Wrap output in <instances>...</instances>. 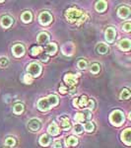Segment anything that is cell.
Here are the masks:
<instances>
[{"label": "cell", "mask_w": 131, "mask_h": 148, "mask_svg": "<svg viewBox=\"0 0 131 148\" xmlns=\"http://www.w3.org/2000/svg\"><path fill=\"white\" fill-rule=\"evenodd\" d=\"M59 100L56 95H49L46 98H42L38 102V108L42 112H46L50 110L52 107H55L58 105Z\"/></svg>", "instance_id": "cell-1"}, {"label": "cell", "mask_w": 131, "mask_h": 148, "mask_svg": "<svg viewBox=\"0 0 131 148\" xmlns=\"http://www.w3.org/2000/svg\"><path fill=\"white\" fill-rule=\"evenodd\" d=\"M65 17L69 22H77L78 20H81V22H84L86 15L82 11L77 8H69L65 12Z\"/></svg>", "instance_id": "cell-2"}, {"label": "cell", "mask_w": 131, "mask_h": 148, "mask_svg": "<svg viewBox=\"0 0 131 148\" xmlns=\"http://www.w3.org/2000/svg\"><path fill=\"white\" fill-rule=\"evenodd\" d=\"M124 114L120 111V110H115L109 116V121L111 123V125L115 126H120L124 123Z\"/></svg>", "instance_id": "cell-3"}, {"label": "cell", "mask_w": 131, "mask_h": 148, "mask_svg": "<svg viewBox=\"0 0 131 148\" xmlns=\"http://www.w3.org/2000/svg\"><path fill=\"white\" fill-rule=\"evenodd\" d=\"M27 71L32 77H38L42 73V66L38 62H32L28 65Z\"/></svg>", "instance_id": "cell-4"}, {"label": "cell", "mask_w": 131, "mask_h": 148, "mask_svg": "<svg viewBox=\"0 0 131 148\" xmlns=\"http://www.w3.org/2000/svg\"><path fill=\"white\" fill-rule=\"evenodd\" d=\"M81 74L80 73H77V74H72V73H67L65 74V76H64V82L66 83L68 86H70V87H73V86H75L77 84V78L80 77Z\"/></svg>", "instance_id": "cell-5"}, {"label": "cell", "mask_w": 131, "mask_h": 148, "mask_svg": "<svg viewBox=\"0 0 131 148\" xmlns=\"http://www.w3.org/2000/svg\"><path fill=\"white\" fill-rule=\"evenodd\" d=\"M39 21L42 26H47L51 23L52 16L48 13V12H42L39 16Z\"/></svg>", "instance_id": "cell-6"}, {"label": "cell", "mask_w": 131, "mask_h": 148, "mask_svg": "<svg viewBox=\"0 0 131 148\" xmlns=\"http://www.w3.org/2000/svg\"><path fill=\"white\" fill-rule=\"evenodd\" d=\"M74 49H75L74 44L71 42H68L66 44H64V46L62 47V53L66 56H71L74 53Z\"/></svg>", "instance_id": "cell-7"}, {"label": "cell", "mask_w": 131, "mask_h": 148, "mask_svg": "<svg viewBox=\"0 0 131 148\" xmlns=\"http://www.w3.org/2000/svg\"><path fill=\"white\" fill-rule=\"evenodd\" d=\"M88 98L86 96H82L81 98H76L73 101V105L76 108H85L87 107V104H88Z\"/></svg>", "instance_id": "cell-8"}, {"label": "cell", "mask_w": 131, "mask_h": 148, "mask_svg": "<svg viewBox=\"0 0 131 148\" xmlns=\"http://www.w3.org/2000/svg\"><path fill=\"white\" fill-rule=\"evenodd\" d=\"M12 52H13V54L16 57H21V56H23L24 53H25V47H24L23 45L17 44L12 47Z\"/></svg>", "instance_id": "cell-9"}, {"label": "cell", "mask_w": 131, "mask_h": 148, "mask_svg": "<svg viewBox=\"0 0 131 148\" xmlns=\"http://www.w3.org/2000/svg\"><path fill=\"white\" fill-rule=\"evenodd\" d=\"M104 35H106V40L108 42H113L116 37V31L113 28L109 27L106 30V34Z\"/></svg>", "instance_id": "cell-10"}, {"label": "cell", "mask_w": 131, "mask_h": 148, "mask_svg": "<svg viewBox=\"0 0 131 148\" xmlns=\"http://www.w3.org/2000/svg\"><path fill=\"white\" fill-rule=\"evenodd\" d=\"M121 139L125 143L126 145L131 144V130L130 128H126L125 130H123V132L121 133Z\"/></svg>", "instance_id": "cell-11"}, {"label": "cell", "mask_w": 131, "mask_h": 148, "mask_svg": "<svg viewBox=\"0 0 131 148\" xmlns=\"http://www.w3.org/2000/svg\"><path fill=\"white\" fill-rule=\"evenodd\" d=\"M117 15L118 17L121 19H125L130 15V9L126 6H121L117 10Z\"/></svg>", "instance_id": "cell-12"}, {"label": "cell", "mask_w": 131, "mask_h": 148, "mask_svg": "<svg viewBox=\"0 0 131 148\" xmlns=\"http://www.w3.org/2000/svg\"><path fill=\"white\" fill-rule=\"evenodd\" d=\"M59 121H60V126L63 128L64 130H68L69 128L71 127V125H70V121L67 116H59L58 118Z\"/></svg>", "instance_id": "cell-13"}, {"label": "cell", "mask_w": 131, "mask_h": 148, "mask_svg": "<svg viewBox=\"0 0 131 148\" xmlns=\"http://www.w3.org/2000/svg\"><path fill=\"white\" fill-rule=\"evenodd\" d=\"M28 126L32 131H38L40 128V121L37 119H33V120L29 121Z\"/></svg>", "instance_id": "cell-14"}, {"label": "cell", "mask_w": 131, "mask_h": 148, "mask_svg": "<svg viewBox=\"0 0 131 148\" xmlns=\"http://www.w3.org/2000/svg\"><path fill=\"white\" fill-rule=\"evenodd\" d=\"M118 46H119L120 49L125 51H128L130 49V47H131V42H130V40H128V39H123L119 42Z\"/></svg>", "instance_id": "cell-15"}, {"label": "cell", "mask_w": 131, "mask_h": 148, "mask_svg": "<svg viewBox=\"0 0 131 148\" xmlns=\"http://www.w3.org/2000/svg\"><path fill=\"white\" fill-rule=\"evenodd\" d=\"M47 132H48L50 135H52V136H55V135L58 134L59 128H58V126H57L56 123H52L51 125H49L48 127H47Z\"/></svg>", "instance_id": "cell-16"}, {"label": "cell", "mask_w": 131, "mask_h": 148, "mask_svg": "<svg viewBox=\"0 0 131 148\" xmlns=\"http://www.w3.org/2000/svg\"><path fill=\"white\" fill-rule=\"evenodd\" d=\"M13 24V19L10 16H3L1 19V26L3 28H9Z\"/></svg>", "instance_id": "cell-17"}, {"label": "cell", "mask_w": 131, "mask_h": 148, "mask_svg": "<svg viewBox=\"0 0 131 148\" xmlns=\"http://www.w3.org/2000/svg\"><path fill=\"white\" fill-rule=\"evenodd\" d=\"M46 51L48 56H53V54H55L57 51V46L54 44V42H50V44H48L46 46Z\"/></svg>", "instance_id": "cell-18"}, {"label": "cell", "mask_w": 131, "mask_h": 148, "mask_svg": "<svg viewBox=\"0 0 131 148\" xmlns=\"http://www.w3.org/2000/svg\"><path fill=\"white\" fill-rule=\"evenodd\" d=\"M48 40H49V35L46 32L40 33V34L38 36V42H39L40 44H46V42H48Z\"/></svg>", "instance_id": "cell-19"}, {"label": "cell", "mask_w": 131, "mask_h": 148, "mask_svg": "<svg viewBox=\"0 0 131 148\" xmlns=\"http://www.w3.org/2000/svg\"><path fill=\"white\" fill-rule=\"evenodd\" d=\"M106 7H108V5H106V1H98L96 6H95V9L98 12H104L106 9Z\"/></svg>", "instance_id": "cell-20"}, {"label": "cell", "mask_w": 131, "mask_h": 148, "mask_svg": "<svg viewBox=\"0 0 131 148\" xmlns=\"http://www.w3.org/2000/svg\"><path fill=\"white\" fill-rule=\"evenodd\" d=\"M21 18H22V21L24 23H30L31 21H32L33 15H32V13H31L30 11H26V12H24V13L22 14Z\"/></svg>", "instance_id": "cell-21"}, {"label": "cell", "mask_w": 131, "mask_h": 148, "mask_svg": "<svg viewBox=\"0 0 131 148\" xmlns=\"http://www.w3.org/2000/svg\"><path fill=\"white\" fill-rule=\"evenodd\" d=\"M108 51H109V47L104 44H100L97 47V51L100 54H106V52H108Z\"/></svg>", "instance_id": "cell-22"}, {"label": "cell", "mask_w": 131, "mask_h": 148, "mask_svg": "<svg viewBox=\"0 0 131 148\" xmlns=\"http://www.w3.org/2000/svg\"><path fill=\"white\" fill-rule=\"evenodd\" d=\"M50 142V138L47 134H42L40 138V144L42 146H47Z\"/></svg>", "instance_id": "cell-23"}, {"label": "cell", "mask_w": 131, "mask_h": 148, "mask_svg": "<svg viewBox=\"0 0 131 148\" xmlns=\"http://www.w3.org/2000/svg\"><path fill=\"white\" fill-rule=\"evenodd\" d=\"M65 143L67 146H75V145H77V143H78V139L74 136H69L66 138Z\"/></svg>", "instance_id": "cell-24"}, {"label": "cell", "mask_w": 131, "mask_h": 148, "mask_svg": "<svg viewBox=\"0 0 131 148\" xmlns=\"http://www.w3.org/2000/svg\"><path fill=\"white\" fill-rule=\"evenodd\" d=\"M13 112L14 114H20L24 112V105L23 104H16L13 108Z\"/></svg>", "instance_id": "cell-25"}, {"label": "cell", "mask_w": 131, "mask_h": 148, "mask_svg": "<svg viewBox=\"0 0 131 148\" xmlns=\"http://www.w3.org/2000/svg\"><path fill=\"white\" fill-rule=\"evenodd\" d=\"M121 100H128L130 98V91L128 89H123L119 95Z\"/></svg>", "instance_id": "cell-26"}, {"label": "cell", "mask_w": 131, "mask_h": 148, "mask_svg": "<svg viewBox=\"0 0 131 148\" xmlns=\"http://www.w3.org/2000/svg\"><path fill=\"white\" fill-rule=\"evenodd\" d=\"M83 128H84L86 131H88V132H92V131H94V130H95V125L93 123L89 121V123H85L84 126H83Z\"/></svg>", "instance_id": "cell-27"}, {"label": "cell", "mask_w": 131, "mask_h": 148, "mask_svg": "<svg viewBox=\"0 0 131 148\" xmlns=\"http://www.w3.org/2000/svg\"><path fill=\"white\" fill-rule=\"evenodd\" d=\"M42 51V49L40 47H34L31 49V53H32V56H39Z\"/></svg>", "instance_id": "cell-28"}, {"label": "cell", "mask_w": 131, "mask_h": 148, "mask_svg": "<svg viewBox=\"0 0 131 148\" xmlns=\"http://www.w3.org/2000/svg\"><path fill=\"white\" fill-rule=\"evenodd\" d=\"M74 120L77 121V123H82V121H84V120H85V116H84V114H83L77 113L74 116Z\"/></svg>", "instance_id": "cell-29"}, {"label": "cell", "mask_w": 131, "mask_h": 148, "mask_svg": "<svg viewBox=\"0 0 131 148\" xmlns=\"http://www.w3.org/2000/svg\"><path fill=\"white\" fill-rule=\"evenodd\" d=\"M15 139H14L13 137H8L7 139L5 140V145L6 146H8V147H12V146H14L15 145Z\"/></svg>", "instance_id": "cell-30"}, {"label": "cell", "mask_w": 131, "mask_h": 148, "mask_svg": "<svg viewBox=\"0 0 131 148\" xmlns=\"http://www.w3.org/2000/svg\"><path fill=\"white\" fill-rule=\"evenodd\" d=\"M100 69H101V67H100L99 64L94 63V64H92V66H91V72L93 74H97L100 72Z\"/></svg>", "instance_id": "cell-31"}, {"label": "cell", "mask_w": 131, "mask_h": 148, "mask_svg": "<svg viewBox=\"0 0 131 148\" xmlns=\"http://www.w3.org/2000/svg\"><path fill=\"white\" fill-rule=\"evenodd\" d=\"M84 131V128H83V125H76L74 126V132L76 134H81V133Z\"/></svg>", "instance_id": "cell-32"}, {"label": "cell", "mask_w": 131, "mask_h": 148, "mask_svg": "<svg viewBox=\"0 0 131 148\" xmlns=\"http://www.w3.org/2000/svg\"><path fill=\"white\" fill-rule=\"evenodd\" d=\"M9 61H8V58L7 57H0V66L1 67H6L8 65Z\"/></svg>", "instance_id": "cell-33"}, {"label": "cell", "mask_w": 131, "mask_h": 148, "mask_svg": "<svg viewBox=\"0 0 131 148\" xmlns=\"http://www.w3.org/2000/svg\"><path fill=\"white\" fill-rule=\"evenodd\" d=\"M24 82H25L26 84H31V83L33 82V77L30 74H26V75L24 76Z\"/></svg>", "instance_id": "cell-34"}, {"label": "cell", "mask_w": 131, "mask_h": 148, "mask_svg": "<svg viewBox=\"0 0 131 148\" xmlns=\"http://www.w3.org/2000/svg\"><path fill=\"white\" fill-rule=\"evenodd\" d=\"M77 65L80 69H85L87 67V62H86V60H84V59H81V60L78 61Z\"/></svg>", "instance_id": "cell-35"}, {"label": "cell", "mask_w": 131, "mask_h": 148, "mask_svg": "<svg viewBox=\"0 0 131 148\" xmlns=\"http://www.w3.org/2000/svg\"><path fill=\"white\" fill-rule=\"evenodd\" d=\"M123 31H125V32H130L131 31V25H130V23L128 22V23H125L124 25H123Z\"/></svg>", "instance_id": "cell-36"}, {"label": "cell", "mask_w": 131, "mask_h": 148, "mask_svg": "<svg viewBox=\"0 0 131 148\" xmlns=\"http://www.w3.org/2000/svg\"><path fill=\"white\" fill-rule=\"evenodd\" d=\"M62 147V143H61L60 140H57L53 143V148H61Z\"/></svg>", "instance_id": "cell-37"}, {"label": "cell", "mask_w": 131, "mask_h": 148, "mask_svg": "<svg viewBox=\"0 0 131 148\" xmlns=\"http://www.w3.org/2000/svg\"><path fill=\"white\" fill-rule=\"evenodd\" d=\"M87 107L89 109H94V107H95V102L93 101V100H89L88 101V104H87Z\"/></svg>", "instance_id": "cell-38"}, {"label": "cell", "mask_w": 131, "mask_h": 148, "mask_svg": "<svg viewBox=\"0 0 131 148\" xmlns=\"http://www.w3.org/2000/svg\"><path fill=\"white\" fill-rule=\"evenodd\" d=\"M59 92H60L61 94H65V93L67 92V89H66L65 87H63V86H61V87L59 88Z\"/></svg>", "instance_id": "cell-39"}]
</instances>
